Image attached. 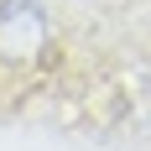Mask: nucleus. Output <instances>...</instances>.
I'll list each match as a JSON object with an SVG mask.
<instances>
[{"label":"nucleus","instance_id":"nucleus-1","mask_svg":"<svg viewBox=\"0 0 151 151\" xmlns=\"http://www.w3.org/2000/svg\"><path fill=\"white\" fill-rule=\"evenodd\" d=\"M52 42L47 0H0V63H37Z\"/></svg>","mask_w":151,"mask_h":151}]
</instances>
